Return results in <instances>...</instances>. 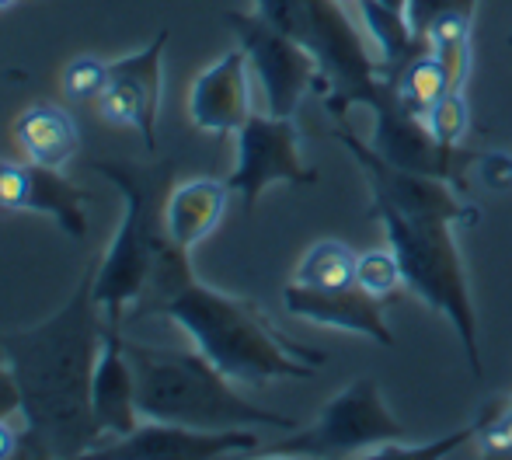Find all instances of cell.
Listing matches in <instances>:
<instances>
[{
    "label": "cell",
    "mask_w": 512,
    "mask_h": 460,
    "mask_svg": "<svg viewBox=\"0 0 512 460\" xmlns=\"http://www.w3.org/2000/svg\"><path fill=\"white\" fill-rule=\"evenodd\" d=\"M335 140L363 168L373 217L384 224L387 248L398 255L401 272H405V290L450 321L464 345L467 366L474 377H481L478 311H474L471 283H467V269L460 262L457 237H453L457 227L478 224V206H471L460 185L446 182V178L418 175V171L387 164L352 129H335Z\"/></svg>",
    "instance_id": "6da1fadb"
},
{
    "label": "cell",
    "mask_w": 512,
    "mask_h": 460,
    "mask_svg": "<svg viewBox=\"0 0 512 460\" xmlns=\"http://www.w3.org/2000/svg\"><path fill=\"white\" fill-rule=\"evenodd\" d=\"M98 258H91L70 300L25 332L0 335L7 370L21 394L18 454L25 457H84L98 447L91 380L102 352V307L95 300Z\"/></svg>",
    "instance_id": "7a4b0ae2"
},
{
    "label": "cell",
    "mask_w": 512,
    "mask_h": 460,
    "mask_svg": "<svg viewBox=\"0 0 512 460\" xmlns=\"http://www.w3.org/2000/svg\"><path fill=\"white\" fill-rule=\"evenodd\" d=\"M157 314L175 321L209 363L227 373L234 384L262 387L269 380H310L328 363L324 352L276 332L251 300L213 290L196 272H189L164 297Z\"/></svg>",
    "instance_id": "3957f363"
},
{
    "label": "cell",
    "mask_w": 512,
    "mask_h": 460,
    "mask_svg": "<svg viewBox=\"0 0 512 460\" xmlns=\"http://www.w3.org/2000/svg\"><path fill=\"white\" fill-rule=\"evenodd\" d=\"M98 175L119 189L122 220L112 244L98 258L95 300L102 307V321L122 328L136 300L143 297L150 276L161 258L175 248L164 230V203L171 192V161L164 164H133V161H91Z\"/></svg>",
    "instance_id": "277c9868"
},
{
    "label": "cell",
    "mask_w": 512,
    "mask_h": 460,
    "mask_svg": "<svg viewBox=\"0 0 512 460\" xmlns=\"http://www.w3.org/2000/svg\"><path fill=\"white\" fill-rule=\"evenodd\" d=\"M126 356L136 373L140 419L196 429H297L286 415L244 401L234 391V380L216 370L199 349L178 352L126 342Z\"/></svg>",
    "instance_id": "5b68a950"
},
{
    "label": "cell",
    "mask_w": 512,
    "mask_h": 460,
    "mask_svg": "<svg viewBox=\"0 0 512 460\" xmlns=\"http://www.w3.org/2000/svg\"><path fill=\"white\" fill-rule=\"evenodd\" d=\"M258 14H265L314 56V91L338 122H345L352 105H363L366 95L387 77L377 56H370L363 32L345 14L342 0H258Z\"/></svg>",
    "instance_id": "8992f818"
},
{
    "label": "cell",
    "mask_w": 512,
    "mask_h": 460,
    "mask_svg": "<svg viewBox=\"0 0 512 460\" xmlns=\"http://www.w3.org/2000/svg\"><path fill=\"white\" fill-rule=\"evenodd\" d=\"M408 440V429L387 412L380 384L373 377H356L345 391L324 405L314 426L293 429L269 454L290 457H370L377 447Z\"/></svg>",
    "instance_id": "52a82bcc"
},
{
    "label": "cell",
    "mask_w": 512,
    "mask_h": 460,
    "mask_svg": "<svg viewBox=\"0 0 512 460\" xmlns=\"http://www.w3.org/2000/svg\"><path fill=\"white\" fill-rule=\"evenodd\" d=\"M363 109L373 112V140H370L373 154L384 157L394 168L446 178V182L464 189V171H467V164L478 161V154L460 150V147H443V143L432 140L425 119L398 95L391 77H384V81L366 95Z\"/></svg>",
    "instance_id": "ba28073f"
},
{
    "label": "cell",
    "mask_w": 512,
    "mask_h": 460,
    "mask_svg": "<svg viewBox=\"0 0 512 460\" xmlns=\"http://www.w3.org/2000/svg\"><path fill=\"white\" fill-rule=\"evenodd\" d=\"M223 25L234 32L241 53L248 56V67L258 74L269 112L293 119L304 95L317 88L314 56L258 11H227Z\"/></svg>",
    "instance_id": "9c48e42d"
},
{
    "label": "cell",
    "mask_w": 512,
    "mask_h": 460,
    "mask_svg": "<svg viewBox=\"0 0 512 460\" xmlns=\"http://www.w3.org/2000/svg\"><path fill=\"white\" fill-rule=\"evenodd\" d=\"M317 171L300 157V133L283 115H255L237 129V161L227 175L234 196H241L244 213L255 210L258 196L269 185H314Z\"/></svg>",
    "instance_id": "30bf717a"
},
{
    "label": "cell",
    "mask_w": 512,
    "mask_h": 460,
    "mask_svg": "<svg viewBox=\"0 0 512 460\" xmlns=\"http://www.w3.org/2000/svg\"><path fill=\"white\" fill-rule=\"evenodd\" d=\"M171 32L161 28L140 53L108 63V84L98 95V115L112 126L136 129L147 150H157V112H161V60Z\"/></svg>",
    "instance_id": "8fae6325"
},
{
    "label": "cell",
    "mask_w": 512,
    "mask_h": 460,
    "mask_svg": "<svg viewBox=\"0 0 512 460\" xmlns=\"http://www.w3.org/2000/svg\"><path fill=\"white\" fill-rule=\"evenodd\" d=\"M258 450L255 429H196L178 422H154L136 426L129 436L91 450V457H136V460H209Z\"/></svg>",
    "instance_id": "7c38bea8"
},
{
    "label": "cell",
    "mask_w": 512,
    "mask_h": 460,
    "mask_svg": "<svg viewBox=\"0 0 512 460\" xmlns=\"http://www.w3.org/2000/svg\"><path fill=\"white\" fill-rule=\"evenodd\" d=\"M88 192L46 164H11L0 161V213H42L56 220L70 241L88 237Z\"/></svg>",
    "instance_id": "4fadbf2b"
},
{
    "label": "cell",
    "mask_w": 512,
    "mask_h": 460,
    "mask_svg": "<svg viewBox=\"0 0 512 460\" xmlns=\"http://www.w3.org/2000/svg\"><path fill=\"white\" fill-rule=\"evenodd\" d=\"M283 304L293 318L314 321L321 328L352 332L359 339H370L384 349L394 345V332L384 318V300L366 293L363 286H342V290H310V286L290 283L283 290Z\"/></svg>",
    "instance_id": "5bb4252c"
},
{
    "label": "cell",
    "mask_w": 512,
    "mask_h": 460,
    "mask_svg": "<svg viewBox=\"0 0 512 460\" xmlns=\"http://www.w3.org/2000/svg\"><path fill=\"white\" fill-rule=\"evenodd\" d=\"M91 408H95L98 447L129 436L140 426V408H136V373L126 356V339L122 328H102V352L95 363V380H91Z\"/></svg>",
    "instance_id": "9a60e30c"
},
{
    "label": "cell",
    "mask_w": 512,
    "mask_h": 460,
    "mask_svg": "<svg viewBox=\"0 0 512 460\" xmlns=\"http://www.w3.org/2000/svg\"><path fill=\"white\" fill-rule=\"evenodd\" d=\"M189 115L206 133H237L251 119L248 56L241 46L223 53L213 67L196 77L189 91Z\"/></svg>",
    "instance_id": "2e32d148"
},
{
    "label": "cell",
    "mask_w": 512,
    "mask_h": 460,
    "mask_svg": "<svg viewBox=\"0 0 512 460\" xmlns=\"http://www.w3.org/2000/svg\"><path fill=\"white\" fill-rule=\"evenodd\" d=\"M227 199L230 185L216 178H192V182L175 185L164 203V230L178 248L192 251L223 220Z\"/></svg>",
    "instance_id": "e0dca14e"
},
{
    "label": "cell",
    "mask_w": 512,
    "mask_h": 460,
    "mask_svg": "<svg viewBox=\"0 0 512 460\" xmlns=\"http://www.w3.org/2000/svg\"><path fill=\"white\" fill-rule=\"evenodd\" d=\"M14 140L28 154V161L63 168L81 147V129L60 105H32L14 119Z\"/></svg>",
    "instance_id": "ac0fdd59"
},
{
    "label": "cell",
    "mask_w": 512,
    "mask_h": 460,
    "mask_svg": "<svg viewBox=\"0 0 512 460\" xmlns=\"http://www.w3.org/2000/svg\"><path fill=\"white\" fill-rule=\"evenodd\" d=\"M356 11L366 25V35H370L373 46H377L380 67H384V74L394 81V77L401 74V67L422 53L425 42L411 32L408 14L384 4V0H356Z\"/></svg>",
    "instance_id": "d6986e66"
},
{
    "label": "cell",
    "mask_w": 512,
    "mask_h": 460,
    "mask_svg": "<svg viewBox=\"0 0 512 460\" xmlns=\"http://www.w3.org/2000/svg\"><path fill=\"white\" fill-rule=\"evenodd\" d=\"M356 262H359V255L349 244L328 237V241H317L304 251L297 272H293V283L310 286V290H342V286H356Z\"/></svg>",
    "instance_id": "ffe728a7"
},
{
    "label": "cell",
    "mask_w": 512,
    "mask_h": 460,
    "mask_svg": "<svg viewBox=\"0 0 512 460\" xmlns=\"http://www.w3.org/2000/svg\"><path fill=\"white\" fill-rule=\"evenodd\" d=\"M394 88H398V95L405 98L411 109L418 115H425V109H429L439 95H446V91L453 88V81H450V70L443 67V60L425 46L415 60H408L405 67H401V74L394 77Z\"/></svg>",
    "instance_id": "44dd1931"
},
{
    "label": "cell",
    "mask_w": 512,
    "mask_h": 460,
    "mask_svg": "<svg viewBox=\"0 0 512 460\" xmlns=\"http://www.w3.org/2000/svg\"><path fill=\"white\" fill-rule=\"evenodd\" d=\"M425 126H429L432 140L443 147H460V140L471 129V109H467L464 88H450L446 95H439L436 102L425 109Z\"/></svg>",
    "instance_id": "7402d4cb"
},
{
    "label": "cell",
    "mask_w": 512,
    "mask_h": 460,
    "mask_svg": "<svg viewBox=\"0 0 512 460\" xmlns=\"http://www.w3.org/2000/svg\"><path fill=\"white\" fill-rule=\"evenodd\" d=\"M356 286H363L377 300H394L405 290V272H401L398 255L391 248L363 251L356 262Z\"/></svg>",
    "instance_id": "603a6c76"
},
{
    "label": "cell",
    "mask_w": 512,
    "mask_h": 460,
    "mask_svg": "<svg viewBox=\"0 0 512 460\" xmlns=\"http://www.w3.org/2000/svg\"><path fill=\"white\" fill-rule=\"evenodd\" d=\"M108 84V63L95 60V56H77L63 70V95L74 102H91L105 91Z\"/></svg>",
    "instance_id": "cb8c5ba5"
},
{
    "label": "cell",
    "mask_w": 512,
    "mask_h": 460,
    "mask_svg": "<svg viewBox=\"0 0 512 460\" xmlns=\"http://www.w3.org/2000/svg\"><path fill=\"white\" fill-rule=\"evenodd\" d=\"M474 447H478L481 457H512V401L502 405L495 398L492 415H488V422L474 436Z\"/></svg>",
    "instance_id": "d4e9b609"
},
{
    "label": "cell",
    "mask_w": 512,
    "mask_h": 460,
    "mask_svg": "<svg viewBox=\"0 0 512 460\" xmlns=\"http://www.w3.org/2000/svg\"><path fill=\"white\" fill-rule=\"evenodd\" d=\"M474 7H478V0H405L408 25L422 42L436 18H443V14H474Z\"/></svg>",
    "instance_id": "484cf974"
},
{
    "label": "cell",
    "mask_w": 512,
    "mask_h": 460,
    "mask_svg": "<svg viewBox=\"0 0 512 460\" xmlns=\"http://www.w3.org/2000/svg\"><path fill=\"white\" fill-rule=\"evenodd\" d=\"M481 178L492 189H512V157L509 154H478Z\"/></svg>",
    "instance_id": "4316f807"
},
{
    "label": "cell",
    "mask_w": 512,
    "mask_h": 460,
    "mask_svg": "<svg viewBox=\"0 0 512 460\" xmlns=\"http://www.w3.org/2000/svg\"><path fill=\"white\" fill-rule=\"evenodd\" d=\"M11 415H21V394L14 387L11 370H0V419H11Z\"/></svg>",
    "instance_id": "83f0119b"
},
{
    "label": "cell",
    "mask_w": 512,
    "mask_h": 460,
    "mask_svg": "<svg viewBox=\"0 0 512 460\" xmlns=\"http://www.w3.org/2000/svg\"><path fill=\"white\" fill-rule=\"evenodd\" d=\"M18 447H21V436L11 429V422L0 419V460L14 457V454H18Z\"/></svg>",
    "instance_id": "f1b7e54d"
},
{
    "label": "cell",
    "mask_w": 512,
    "mask_h": 460,
    "mask_svg": "<svg viewBox=\"0 0 512 460\" xmlns=\"http://www.w3.org/2000/svg\"><path fill=\"white\" fill-rule=\"evenodd\" d=\"M0 370H7V356H4V345H0Z\"/></svg>",
    "instance_id": "f546056e"
},
{
    "label": "cell",
    "mask_w": 512,
    "mask_h": 460,
    "mask_svg": "<svg viewBox=\"0 0 512 460\" xmlns=\"http://www.w3.org/2000/svg\"><path fill=\"white\" fill-rule=\"evenodd\" d=\"M11 4H14V0H0V11H7Z\"/></svg>",
    "instance_id": "4dcf8cb0"
},
{
    "label": "cell",
    "mask_w": 512,
    "mask_h": 460,
    "mask_svg": "<svg viewBox=\"0 0 512 460\" xmlns=\"http://www.w3.org/2000/svg\"><path fill=\"white\" fill-rule=\"evenodd\" d=\"M342 4H356V0H342Z\"/></svg>",
    "instance_id": "1f68e13d"
},
{
    "label": "cell",
    "mask_w": 512,
    "mask_h": 460,
    "mask_svg": "<svg viewBox=\"0 0 512 460\" xmlns=\"http://www.w3.org/2000/svg\"><path fill=\"white\" fill-rule=\"evenodd\" d=\"M509 42H512V32H509Z\"/></svg>",
    "instance_id": "d6a6232c"
}]
</instances>
